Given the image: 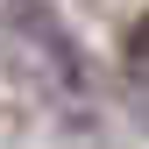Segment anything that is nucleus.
<instances>
[{
	"label": "nucleus",
	"mask_w": 149,
	"mask_h": 149,
	"mask_svg": "<svg viewBox=\"0 0 149 149\" xmlns=\"http://www.w3.org/2000/svg\"><path fill=\"white\" fill-rule=\"evenodd\" d=\"M121 50H128V64H149V14L128 29V43H121Z\"/></svg>",
	"instance_id": "2"
},
{
	"label": "nucleus",
	"mask_w": 149,
	"mask_h": 149,
	"mask_svg": "<svg viewBox=\"0 0 149 149\" xmlns=\"http://www.w3.org/2000/svg\"><path fill=\"white\" fill-rule=\"evenodd\" d=\"M0 22H7V29H29L36 43H50V50H57L71 71H78V50H71V43H64V29L43 14V0H0Z\"/></svg>",
	"instance_id": "1"
}]
</instances>
